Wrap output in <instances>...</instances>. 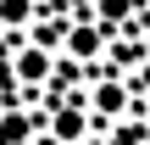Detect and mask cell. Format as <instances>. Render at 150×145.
<instances>
[{
  "label": "cell",
  "instance_id": "cell-1",
  "mask_svg": "<svg viewBox=\"0 0 150 145\" xmlns=\"http://www.w3.org/2000/svg\"><path fill=\"white\" fill-rule=\"evenodd\" d=\"M17 67H22V78H45V67H50V61H45V50H28Z\"/></svg>",
  "mask_w": 150,
  "mask_h": 145
},
{
  "label": "cell",
  "instance_id": "cell-2",
  "mask_svg": "<svg viewBox=\"0 0 150 145\" xmlns=\"http://www.w3.org/2000/svg\"><path fill=\"white\" fill-rule=\"evenodd\" d=\"M56 134H61V140H72V134H83V117H78V112H61V123H56Z\"/></svg>",
  "mask_w": 150,
  "mask_h": 145
},
{
  "label": "cell",
  "instance_id": "cell-3",
  "mask_svg": "<svg viewBox=\"0 0 150 145\" xmlns=\"http://www.w3.org/2000/svg\"><path fill=\"white\" fill-rule=\"evenodd\" d=\"M0 17H6V22H22V17H28V0H0Z\"/></svg>",
  "mask_w": 150,
  "mask_h": 145
},
{
  "label": "cell",
  "instance_id": "cell-4",
  "mask_svg": "<svg viewBox=\"0 0 150 145\" xmlns=\"http://www.w3.org/2000/svg\"><path fill=\"white\" fill-rule=\"evenodd\" d=\"M95 45H100L95 34H72V50H78V56H95Z\"/></svg>",
  "mask_w": 150,
  "mask_h": 145
}]
</instances>
